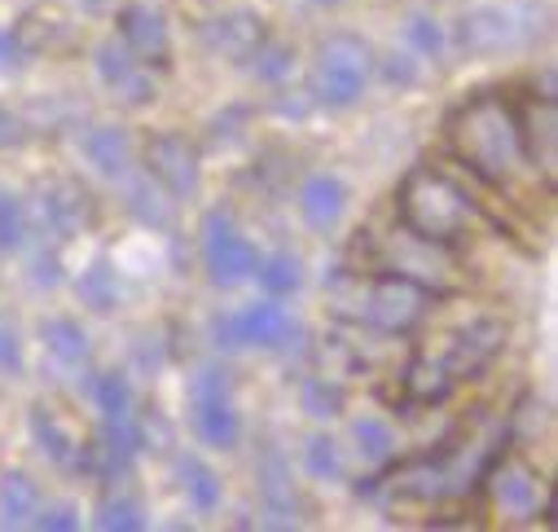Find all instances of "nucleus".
<instances>
[{
  "instance_id": "f257e3e1",
  "label": "nucleus",
  "mask_w": 558,
  "mask_h": 532,
  "mask_svg": "<svg viewBox=\"0 0 558 532\" xmlns=\"http://www.w3.org/2000/svg\"><path fill=\"white\" fill-rule=\"evenodd\" d=\"M449 150L493 190H514L523 177L536 181V168L523 155L519 114L501 93H475L449 119Z\"/></svg>"
},
{
  "instance_id": "f03ea898",
  "label": "nucleus",
  "mask_w": 558,
  "mask_h": 532,
  "mask_svg": "<svg viewBox=\"0 0 558 532\" xmlns=\"http://www.w3.org/2000/svg\"><path fill=\"white\" fill-rule=\"evenodd\" d=\"M326 295L339 322L365 326L374 335H409L427 322L436 295L417 282H404L396 274L374 269H335L326 278Z\"/></svg>"
},
{
  "instance_id": "7ed1b4c3",
  "label": "nucleus",
  "mask_w": 558,
  "mask_h": 532,
  "mask_svg": "<svg viewBox=\"0 0 558 532\" xmlns=\"http://www.w3.org/2000/svg\"><path fill=\"white\" fill-rule=\"evenodd\" d=\"M396 211H400L404 229L423 233L432 242H445V246H458L480 225L475 198L458 181H449L440 168H427V164L409 168V177L400 181Z\"/></svg>"
},
{
  "instance_id": "20e7f679",
  "label": "nucleus",
  "mask_w": 558,
  "mask_h": 532,
  "mask_svg": "<svg viewBox=\"0 0 558 532\" xmlns=\"http://www.w3.org/2000/svg\"><path fill=\"white\" fill-rule=\"evenodd\" d=\"M369 269L374 274H396L404 282H417L436 300L462 291V269H458L453 246L432 242V238L413 233L404 225H396V229H387V233H378L369 242Z\"/></svg>"
},
{
  "instance_id": "39448f33",
  "label": "nucleus",
  "mask_w": 558,
  "mask_h": 532,
  "mask_svg": "<svg viewBox=\"0 0 558 532\" xmlns=\"http://www.w3.org/2000/svg\"><path fill=\"white\" fill-rule=\"evenodd\" d=\"M374 71H378L374 49H369L361 36H352V32H335V36H326L322 49H317L308 97H313V106L343 110V106L361 101V93L369 88Z\"/></svg>"
},
{
  "instance_id": "423d86ee",
  "label": "nucleus",
  "mask_w": 558,
  "mask_h": 532,
  "mask_svg": "<svg viewBox=\"0 0 558 532\" xmlns=\"http://www.w3.org/2000/svg\"><path fill=\"white\" fill-rule=\"evenodd\" d=\"M190 427L207 449H233L242 440V419L233 410V383L220 365H198L185 383Z\"/></svg>"
},
{
  "instance_id": "0eeeda50",
  "label": "nucleus",
  "mask_w": 558,
  "mask_h": 532,
  "mask_svg": "<svg viewBox=\"0 0 558 532\" xmlns=\"http://www.w3.org/2000/svg\"><path fill=\"white\" fill-rule=\"evenodd\" d=\"M541 32L545 27H541L536 5H480L458 19V45H462V53H475V58L523 49Z\"/></svg>"
},
{
  "instance_id": "6e6552de",
  "label": "nucleus",
  "mask_w": 558,
  "mask_h": 532,
  "mask_svg": "<svg viewBox=\"0 0 558 532\" xmlns=\"http://www.w3.org/2000/svg\"><path fill=\"white\" fill-rule=\"evenodd\" d=\"M198 251H203V269H207V278H211L216 287H238V282H246V278L255 274V259H259L255 242L238 229V220H233L229 211H207Z\"/></svg>"
},
{
  "instance_id": "1a4fd4ad",
  "label": "nucleus",
  "mask_w": 558,
  "mask_h": 532,
  "mask_svg": "<svg viewBox=\"0 0 558 532\" xmlns=\"http://www.w3.org/2000/svg\"><path fill=\"white\" fill-rule=\"evenodd\" d=\"M146 172L172 194V198H194L203 185V159L198 146L185 132H155L146 142Z\"/></svg>"
},
{
  "instance_id": "9d476101",
  "label": "nucleus",
  "mask_w": 558,
  "mask_h": 532,
  "mask_svg": "<svg viewBox=\"0 0 558 532\" xmlns=\"http://www.w3.org/2000/svg\"><path fill=\"white\" fill-rule=\"evenodd\" d=\"M501 348H506V322L501 317H471L458 335H449V348H445L440 365L453 383H462V378L484 374L497 361Z\"/></svg>"
},
{
  "instance_id": "9b49d317",
  "label": "nucleus",
  "mask_w": 558,
  "mask_h": 532,
  "mask_svg": "<svg viewBox=\"0 0 558 532\" xmlns=\"http://www.w3.org/2000/svg\"><path fill=\"white\" fill-rule=\"evenodd\" d=\"M519 114V137H523V155L536 168L545 194H554V164H558V101L549 93L527 97L523 106H514Z\"/></svg>"
},
{
  "instance_id": "f8f14e48",
  "label": "nucleus",
  "mask_w": 558,
  "mask_h": 532,
  "mask_svg": "<svg viewBox=\"0 0 558 532\" xmlns=\"http://www.w3.org/2000/svg\"><path fill=\"white\" fill-rule=\"evenodd\" d=\"M40 220L58 242H71L97 225V198L75 177H58L40 190Z\"/></svg>"
},
{
  "instance_id": "ddd939ff",
  "label": "nucleus",
  "mask_w": 558,
  "mask_h": 532,
  "mask_svg": "<svg viewBox=\"0 0 558 532\" xmlns=\"http://www.w3.org/2000/svg\"><path fill=\"white\" fill-rule=\"evenodd\" d=\"M93 66H97V80H101L123 106H150L155 93H159L150 66L136 62L123 40H101L97 53H93Z\"/></svg>"
},
{
  "instance_id": "4468645a",
  "label": "nucleus",
  "mask_w": 558,
  "mask_h": 532,
  "mask_svg": "<svg viewBox=\"0 0 558 532\" xmlns=\"http://www.w3.org/2000/svg\"><path fill=\"white\" fill-rule=\"evenodd\" d=\"M488 493H493V506L506 515V519H532L541 510V475L523 462V458H510L501 454L488 475H484Z\"/></svg>"
},
{
  "instance_id": "2eb2a0df",
  "label": "nucleus",
  "mask_w": 558,
  "mask_h": 532,
  "mask_svg": "<svg viewBox=\"0 0 558 532\" xmlns=\"http://www.w3.org/2000/svg\"><path fill=\"white\" fill-rule=\"evenodd\" d=\"M119 40L128 45V53L146 66H163L172 53V27L163 19L159 5H146V0H132V5L119 10Z\"/></svg>"
},
{
  "instance_id": "dca6fc26",
  "label": "nucleus",
  "mask_w": 558,
  "mask_h": 532,
  "mask_svg": "<svg viewBox=\"0 0 558 532\" xmlns=\"http://www.w3.org/2000/svg\"><path fill=\"white\" fill-rule=\"evenodd\" d=\"M255 484H259V510L268 528H291L295 523V480H291V462L277 445H264L255 458Z\"/></svg>"
},
{
  "instance_id": "f3484780",
  "label": "nucleus",
  "mask_w": 558,
  "mask_h": 532,
  "mask_svg": "<svg viewBox=\"0 0 558 532\" xmlns=\"http://www.w3.org/2000/svg\"><path fill=\"white\" fill-rule=\"evenodd\" d=\"M242 326V343L246 348H268V352H287L300 343V322L291 317L287 304H277L272 295H264L259 304H246L238 313Z\"/></svg>"
},
{
  "instance_id": "a211bd4d",
  "label": "nucleus",
  "mask_w": 558,
  "mask_h": 532,
  "mask_svg": "<svg viewBox=\"0 0 558 532\" xmlns=\"http://www.w3.org/2000/svg\"><path fill=\"white\" fill-rule=\"evenodd\" d=\"M80 155L88 159V168L106 181H123L132 168H136V155H132V137L128 128L119 123H88L80 132Z\"/></svg>"
},
{
  "instance_id": "6ab92c4d",
  "label": "nucleus",
  "mask_w": 558,
  "mask_h": 532,
  "mask_svg": "<svg viewBox=\"0 0 558 532\" xmlns=\"http://www.w3.org/2000/svg\"><path fill=\"white\" fill-rule=\"evenodd\" d=\"M119 185H123V207L132 211V220H136V225L159 229V233H168V229H172V220H177V198H172V194H168V190H163L146 168H142V172L132 168Z\"/></svg>"
},
{
  "instance_id": "aec40b11",
  "label": "nucleus",
  "mask_w": 558,
  "mask_h": 532,
  "mask_svg": "<svg viewBox=\"0 0 558 532\" xmlns=\"http://www.w3.org/2000/svg\"><path fill=\"white\" fill-rule=\"evenodd\" d=\"M203 36H207V45H211L220 58H229V62H251V53L268 40V27H264V19L251 14V10H233V14L211 19V23L203 27Z\"/></svg>"
},
{
  "instance_id": "412c9836",
  "label": "nucleus",
  "mask_w": 558,
  "mask_h": 532,
  "mask_svg": "<svg viewBox=\"0 0 558 532\" xmlns=\"http://www.w3.org/2000/svg\"><path fill=\"white\" fill-rule=\"evenodd\" d=\"M10 36L19 40V49H23L27 58H45V53H62V49H71V40H75V23H71L62 10L45 5V10H27Z\"/></svg>"
},
{
  "instance_id": "4be33fe9",
  "label": "nucleus",
  "mask_w": 558,
  "mask_h": 532,
  "mask_svg": "<svg viewBox=\"0 0 558 532\" xmlns=\"http://www.w3.org/2000/svg\"><path fill=\"white\" fill-rule=\"evenodd\" d=\"M343 211H348V185L335 172H313L300 185V216L308 220V229L326 233L343 220Z\"/></svg>"
},
{
  "instance_id": "5701e85b",
  "label": "nucleus",
  "mask_w": 558,
  "mask_h": 532,
  "mask_svg": "<svg viewBox=\"0 0 558 532\" xmlns=\"http://www.w3.org/2000/svg\"><path fill=\"white\" fill-rule=\"evenodd\" d=\"M40 339H45V352L53 356L58 370H84L88 356H93V343H88V330L75 322V317H49L40 322Z\"/></svg>"
},
{
  "instance_id": "b1692460",
  "label": "nucleus",
  "mask_w": 558,
  "mask_h": 532,
  "mask_svg": "<svg viewBox=\"0 0 558 532\" xmlns=\"http://www.w3.org/2000/svg\"><path fill=\"white\" fill-rule=\"evenodd\" d=\"M400 383H404V401H409V406H445L449 396H453V387H458V383L445 374V365L432 361V356H413V361L404 365Z\"/></svg>"
},
{
  "instance_id": "393cba45",
  "label": "nucleus",
  "mask_w": 558,
  "mask_h": 532,
  "mask_svg": "<svg viewBox=\"0 0 558 532\" xmlns=\"http://www.w3.org/2000/svg\"><path fill=\"white\" fill-rule=\"evenodd\" d=\"M32 436H36V445H40V454L49 458V462H58V467H80V454H84V440L53 414V410H45V406H36L32 410Z\"/></svg>"
},
{
  "instance_id": "a878e982",
  "label": "nucleus",
  "mask_w": 558,
  "mask_h": 532,
  "mask_svg": "<svg viewBox=\"0 0 558 532\" xmlns=\"http://www.w3.org/2000/svg\"><path fill=\"white\" fill-rule=\"evenodd\" d=\"M40 510V488L27 471H0V528H27Z\"/></svg>"
},
{
  "instance_id": "bb28decb",
  "label": "nucleus",
  "mask_w": 558,
  "mask_h": 532,
  "mask_svg": "<svg viewBox=\"0 0 558 532\" xmlns=\"http://www.w3.org/2000/svg\"><path fill=\"white\" fill-rule=\"evenodd\" d=\"M251 278L259 282L264 295L282 300V295H295L304 287V264H300L295 251H268V255L255 259V274Z\"/></svg>"
},
{
  "instance_id": "cd10ccee",
  "label": "nucleus",
  "mask_w": 558,
  "mask_h": 532,
  "mask_svg": "<svg viewBox=\"0 0 558 532\" xmlns=\"http://www.w3.org/2000/svg\"><path fill=\"white\" fill-rule=\"evenodd\" d=\"M177 471H181V488H185V501H190L198 515H211V510H220L225 484H220V475H216V471H211L203 458L185 454V458L177 462Z\"/></svg>"
},
{
  "instance_id": "c85d7f7f",
  "label": "nucleus",
  "mask_w": 558,
  "mask_h": 532,
  "mask_svg": "<svg viewBox=\"0 0 558 532\" xmlns=\"http://www.w3.org/2000/svg\"><path fill=\"white\" fill-rule=\"evenodd\" d=\"M88 396H93V410L101 419H132V383L123 370H101L88 378Z\"/></svg>"
},
{
  "instance_id": "c756f323",
  "label": "nucleus",
  "mask_w": 558,
  "mask_h": 532,
  "mask_svg": "<svg viewBox=\"0 0 558 532\" xmlns=\"http://www.w3.org/2000/svg\"><path fill=\"white\" fill-rule=\"evenodd\" d=\"M75 291H80V300H84L88 309L110 313V309L119 304V278H114V269H110V259H93L88 269L75 278Z\"/></svg>"
},
{
  "instance_id": "7c9ffc66",
  "label": "nucleus",
  "mask_w": 558,
  "mask_h": 532,
  "mask_svg": "<svg viewBox=\"0 0 558 532\" xmlns=\"http://www.w3.org/2000/svg\"><path fill=\"white\" fill-rule=\"evenodd\" d=\"M101 532H142L146 528V510L132 493H106L97 501V519H93Z\"/></svg>"
},
{
  "instance_id": "2f4dec72",
  "label": "nucleus",
  "mask_w": 558,
  "mask_h": 532,
  "mask_svg": "<svg viewBox=\"0 0 558 532\" xmlns=\"http://www.w3.org/2000/svg\"><path fill=\"white\" fill-rule=\"evenodd\" d=\"M352 440H356V449H361L365 462H391L396 458V432L378 414H361L352 423Z\"/></svg>"
},
{
  "instance_id": "473e14b6",
  "label": "nucleus",
  "mask_w": 558,
  "mask_h": 532,
  "mask_svg": "<svg viewBox=\"0 0 558 532\" xmlns=\"http://www.w3.org/2000/svg\"><path fill=\"white\" fill-rule=\"evenodd\" d=\"M300 406L313 414V419H335L343 410V387L330 378V374H308L300 383Z\"/></svg>"
},
{
  "instance_id": "72a5a7b5",
  "label": "nucleus",
  "mask_w": 558,
  "mask_h": 532,
  "mask_svg": "<svg viewBox=\"0 0 558 532\" xmlns=\"http://www.w3.org/2000/svg\"><path fill=\"white\" fill-rule=\"evenodd\" d=\"M27 233H32V220H27V203L10 190H0V251H23L27 246Z\"/></svg>"
},
{
  "instance_id": "f704fd0d",
  "label": "nucleus",
  "mask_w": 558,
  "mask_h": 532,
  "mask_svg": "<svg viewBox=\"0 0 558 532\" xmlns=\"http://www.w3.org/2000/svg\"><path fill=\"white\" fill-rule=\"evenodd\" d=\"M445 27L432 14H409L404 23V49H413L417 58H440L445 53Z\"/></svg>"
},
{
  "instance_id": "c9c22d12",
  "label": "nucleus",
  "mask_w": 558,
  "mask_h": 532,
  "mask_svg": "<svg viewBox=\"0 0 558 532\" xmlns=\"http://www.w3.org/2000/svg\"><path fill=\"white\" fill-rule=\"evenodd\" d=\"M304 467H308L313 480H339V475H343V449H339V440H330V436H308V445H304Z\"/></svg>"
},
{
  "instance_id": "e433bc0d",
  "label": "nucleus",
  "mask_w": 558,
  "mask_h": 532,
  "mask_svg": "<svg viewBox=\"0 0 558 532\" xmlns=\"http://www.w3.org/2000/svg\"><path fill=\"white\" fill-rule=\"evenodd\" d=\"M251 71H255L259 80H268V84L287 80V75L295 71V49L277 45V40H264V45H259V49L251 53Z\"/></svg>"
},
{
  "instance_id": "4c0bfd02",
  "label": "nucleus",
  "mask_w": 558,
  "mask_h": 532,
  "mask_svg": "<svg viewBox=\"0 0 558 532\" xmlns=\"http://www.w3.org/2000/svg\"><path fill=\"white\" fill-rule=\"evenodd\" d=\"M27 370V352H23V335L10 317H0V378H19Z\"/></svg>"
},
{
  "instance_id": "58836bf2",
  "label": "nucleus",
  "mask_w": 558,
  "mask_h": 532,
  "mask_svg": "<svg viewBox=\"0 0 558 532\" xmlns=\"http://www.w3.org/2000/svg\"><path fill=\"white\" fill-rule=\"evenodd\" d=\"M32 523L45 528V532H75L80 528V510L71 501H40V510H36Z\"/></svg>"
},
{
  "instance_id": "ea45409f",
  "label": "nucleus",
  "mask_w": 558,
  "mask_h": 532,
  "mask_svg": "<svg viewBox=\"0 0 558 532\" xmlns=\"http://www.w3.org/2000/svg\"><path fill=\"white\" fill-rule=\"evenodd\" d=\"M27 137H32V123L0 101V150H19Z\"/></svg>"
},
{
  "instance_id": "a19ab883",
  "label": "nucleus",
  "mask_w": 558,
  "mask_h": 532,
  "mask_svg": "<svg viewBox=\"0 0 558 532\" xmlns=\"http://www.w3.org/2000/svg\"><path fill=\"white\" fill-rule=\"evenodd\" d=\"M417 62H423V58H417L413 49H400V53H391V58H387L383 75H387L396 88H404V84H413V80H417Z\"/></svg>"
},
{
  "instance_id": "79ce46f5",
  "label": "nucleus",
  "mask_w": 558,
  "mask_h": 532,
  "mask_svg": "<svg viewBox=\"0 0 558 532\" xmlns=\"http://www.w3.org/2000/svg\"><path fill=\"white\" fill-rule=\"evenodd\" d=\"M211 335H216V343H220L225 352H238V348H246V343H242V326H238V313H216V317H211Z\"/></svg>"
},
{
  "instance_id": "37998d69",
  "label": "nucleus",
  "mask_w": 558,
  "mask_h": 532,
  "mask_svg": "<svg viewBox=\"0 0 558 532\" xmlns=\"http://www.w3.org/2000/svg\"><path fill=\"white\" fill-rule=\"evenodd\" d=\"M32 282H40V287H58L62 282V264H58V255L49 251H40L36 259H32Z\"/></svg>"
},
{
  "instance_id": "c03bdc74",
  "label": "nucleus",
  "mask_w": 558,
  "mask_h": 532,
  "mask_svg": "<svg viewBox=\"0 0 558 532\" xmlns=\"http://www.w3.org/2000/svg\"><path fill=\"white\" fill-rule=\"evenodd\" d=\"M32 58L19 49V40L10 32H0V75H10V71H23Z\"/></svg>"
},
{
  "instance_id": "a18cd8bd",
  "label": "nucleus",
  "mask_w": 558,
  "mask_h": 532,
  "mask_svg": "<svg viewBox=\"0 0 558 532\" xmlns=\"http://www.w3.org/2000/svg\"><path fill=\"white\" fill-rule=\"evenodd\" d=\"M84 5H88V10H101V5H114V0H84Z\"/></svg>"
}]
</instances>
